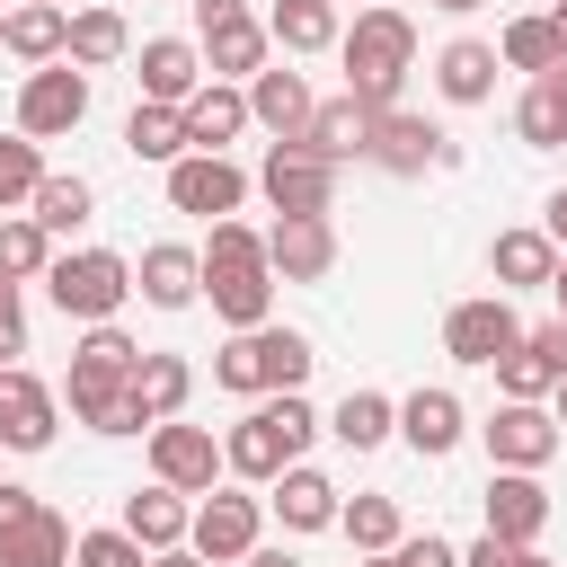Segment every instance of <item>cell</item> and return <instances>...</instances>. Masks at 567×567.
Listing matches in <instances>:
<instances>
[{
	"label": "cell",
	"instance_id": "obj_1",
	"mask_svg": "<svg viewBox=\"0 0 567 567\" xmlns=\"http://www.w3.org/2000/svg\"><path fill=\"white\" fill-rule=\"evenodd\" d=\"M337 53H346V97H354L363 115H390V106H399V80H408V62H416V27H408V9L372 0V9L337 35Z\"/></svg>",
	"mask_w": 567,
	"mask_h": 567
},
{
	"label": "cell",
	"instance_id": "obj_2",
	"mask_svg": "<svg viewBox=\"0 0 567 567\" xmlns=\"http://www.w3.org/2000/svg\"><path fill=\"white\" fill-rule=\"evenodd\" d=\"M310 434H319V416H310V399L301 390H266L239 425H230V443H221V470L230 478H248V487H266L275 470H292L301 452H310Z\"/></svg>",
	"mask_w": 567,
	"mask_h": 567
},
{
	"label": "cell",
	"instance_id": "obj_3",
	"mask_svg": "<svg viewBox=\"0 0 567 567\" xmlns=\"http://www.w3.org/2000/svg\"><path fill=\"white\" fill-rule=\"evenodd\" d=\"M310 337L301 328H230V346L213 354V390H230V399H266V390H301L310 381Z\"/></svg>",
	"mask_w": 567,
	"mask_h": 567
},
{
	"label": "cell",
	"instance_id": "obj_4",
	"mask_svg": "<svg viewBox=\"0 0 567 567\" xmlns=\"http://www.w3.org/2000/svg\"><path fill=\"white\" fill-rule=\"evenodd\" d=\"M44 292H53V310L62 319H115L124 301H133V266L115 257V248H71V257H53L44 266Z\"/></svg>",
	"mask_w": 567,
	"mask_h": 567
},
{
	"label": "cell",
	"instance_id": "obj_5",
	"mask_svg": "<svg viewBox=\"0 0 567 567\" xmlns=\"http://www.w3.org/2000/svg\"><path fill=\"white\" fill-rule=\"evenodd\" d=\"M363 159H372V168H390V177H425V168H452L461 151H452V133H443V124H425V115L390 106V115H372Z\"/></svg>",
	"mask_w": 567,
	"mask_h": 567
},
{
	"label": "cell",
	"instance_id": "obj_6",
	"mask_svg": "<svg viewBox=\"0 0 567 567\" xmlns=\"http://www.w3.org/2000/svg\"><path fill=\"white\" fill-rule=\"evenodd\" d=\"M195 9V53L221 71V80H248V71H266V27L248 18V0H186Z\"/></svg>",
	"mask_w": 567,
	"mask_h": 567
},
{
	"label": "cell",
	"instance_id": "obj_7",
	"mask_svg": "<svg viewBox=\"0 0 567 567\" xmlns=\"http://www.w3.org/2000/svg\"><path fill=\"white\" fill-rule=\"evenodd\" d=\"M80 115H89V71H80V62H44V71H27V89H18V133H27V142L71 133Z\"/></svg>",
	"mask_w": 567,
	"mask_h": 567
},
{
	"label": "cell",
	"instance_id": "obj_8",
	"mask_svg": "<svg viewBox=\"0 0 567 567\" xmlns=\"http://www.w3.org/2000/svg\"><path fill=\"white\" fill-rule=\"evenodd\" d=\"M257 523H266V496H239V487H204L195 523H186V549L213 567V558H248L257 549Z\"/></svg>",
	"mask_w": 567,
	"mask_h": 567
},
{
	"label": "cell",
	"instance_id": "obj_9",
	"mask_svg": "<svg viewBox=\"0 0 567 567\" xmlns=\"http://www.w3.org/2000/svg\"><path fill=\"white\" fill-rule=\"evenodd\" d=\"M257 186H266L275 213H328V195H337V159H319L310 142H275L266 168H257Z\"/></svg>",
	"mask_w": 567,
	"mask_h": 567
},
{
	"label": "cell",
	"instance_id": "obj_10",
	"mask_svg": "<svg viewBox=\"0 0 567 567\" xmlns=\"http://www.w3.org/2000/svg\"><path fill=\"white\" fill-rule=\"evenodd\" d=\"M168 204H177V213L221 221V213H239V204H248V168H239V159H221V151H186V159H168Z\"/></svg>",
	"mask_w": 567,
	"mask_h": 567
},
{
	"label": "cell",
	"instance_id": "obj_11",
	"mask_svg": "<svg viewBox=\"0 0 567 567\" xmlns=\"http://www.w3.org/2000/svg\"><path fill=\"white\" fill-rule=\"evenodd\" d=\"M514 346H523V319H514L505 292L452 301V319H443V354H452V363H496V354H514Z\"/></svg>",
	"mask_w": 567,
	"mask_h": 567
},
{
	"label": "cell",
	"instance_id": "obj_12",
	"mask_svg": "<svg viewBox=\"0 0 567 567\" xmlns=\"http://www.w3.org/2000/svg\"><path fill=\"white\" fill-rule=\"evenodd\" d=\"M478 434H487V461H496V470H540V461L567 443V434H558V416H549L540 399H505Z\"/></svg>",
	"mask_w": 567,
	"mask_h": 567
},
{
	"label": "cell",
	"instance_id": "obj_13",
	"mask_svg": "<svg viewBox=\"0 0 567 567\" xmlns=\"http://www.w3.org/2000/svg\"><path fill=\"white\" fill-rule=\"evenodd\" d=\"M151 478L159 487H177V496H204L213 478H221V443L204 434V425H151Z\"/></svg>",
	"mask_w": 567,
	"mask_h": 567
},
{
	"label": "cell",
	"instance_id": "obj_14",
	"mask_svg": "<svg viewBox=\"0 0 567 567\" xmlns=\"http://www.w3.org/2000/svg\"><path fill=\"white\" fill-rule=\"evenodd\" d=\"M53 425H62V399H53L27 363H0V443H9V452H44Z\"/></svg>",
	"mask_w": 567,
	"mask_h": 567
},
{
	"label": "cell",
	"instance_id": "obj_15",
	"mask_svg": "<svg viewBox=\"0 0 567 567\" xmlns=\"http://www.w3.org/2000/svg\"><path fill=\"white\" fill-rule=\"evenodd\" d=\"M266 266H275L284 284H319V275L337 266V230H328V213H275V230H266Z\"/></svg>",
	"mask_w": 567,
	"mask_h": 567
},
{
	"label": "cell",
	"instance_id": "obj_16",
	"mask_svg": "<svg viewBox=\"0 0 567 567\" xmlns=\"http://www.w3.org/2000/svg\"><path fill=\"white\" fill-rule=\"evenodd\" d=\"M204 301H213L230 328H266V319H275V266H266V257L204 266Z\"/></svg>",
	"mask_w": 567,
	"mask_h": 567
},
{
	"label": "cell",
	"instance_id": "obj_17",
	"mask_svg": "<svg viewBox=\"0 0 567 567\" xmlns=\"http://www.w3.org/2000/svg\"><path fill=\"white\" fill-rule=\"evenodd\" d=\"M133 292H142L151 310H186V301L204 292V257H195V248H177V239H151V248H142V266H133Z\"/></svg>",
	"mask_w": 567,
	"mask_h": 567
},
{
	"label": "cell",
	"instance_id": "obj_18",
	"mask_svg": "<svg viewBox=\"0 0 567 567\" xmlns=\"http://www.w3.org/2000/svg\"><path fill=\"white\" fill-rule=\"evenodd\" d=\"M540 523H549L540 470H496V478H487V532H496V540H540Z\"/></svg>",
	"mask_w": 567,
	"mask_h": 567
},
{
	"label": "cell",
	"instance_id": "obj_19",
	"mask_svg": "<svg viewBox=\"0 0 567 567\" xmlns=\"http://www.w3.org/2000/svg\"><path fill=\"white\" fill-rule=\"evenodd\" d=\"M310 80L301 71H248V124H266L275 142H301V124H310Z\"/></svg>",
	"mask_w": 567,
	"mask_h": 567
},
{
	"label": "cell",
	"instance_id": "obj_20",
	"mask_svg": "<svg viewBox=\"0 0 567 567\" xmlns=\"http://www.w3.org/2000/svg\"><path fill=\"white\" fill-rule=\"evenodd\" d=\"M487 275H496V292H549V275H558V239H549V230H496Z\"/></svg>",
	"mask_w": 567,
	"mask_h": 567
},
{
	"label": "cell",
	"instance_id": "obj_21",
	"mask_svg": "<svg viewBox=\"0 0 567 567\" xmlns=\"http://www.w3.org/2000/svg\"><path fill=\"white\" fill-rule=\"evenodd\" d=\"M399 434H408L416 461H443V452L470 434V416H461L452 390H408V399H399Z\"/></svg>",
	"mask_w": 567,
	"mask_h": 567
},
{
	"label": "cell",
	"instance_id": "obj_22",
	"mask_svg": "<svg viewBox=\"0 0 567 567\" xmlns=\"http://www.w3.org/2000/svg\"><path fill=\"white\" fill-rule=\"evenodd\" d=\"M266 505L284 514V532H328L337 523V478H319L310 461H292V470L266 478Z\"/></svg>",
	"mask_w": 567,
	"mask_h": 567
},
{
	"label": "cell",
	"instance_id": "obj_23",
	"mask_svg": "<svg viewBox=\"0 0 567 567\" xmlns=\"http://www.w3.org/2000/svg\"><path fill=\"white\" fill-rule=\"evenodd\" d=\"M195 89H204V53L186 35H151L142 44V97L151 106H186Z\"/></svg>",
	"mask_w": 567,
	"mask_h": 567
},
{
	"label": "cell",
	"instance_id": "obj_24",
	"mask_svg": "<svg viewBox=\"0 0 567 567\" xmlns=\"http://www.w3.org/2000/svg\"><path fill=\"white\" fill-rule=\"evenodd\" d=\"M496 44H478V35H452L443 53H434V89L452 97V106H487L496 97Z\"/></svg>",
	"mask_w": 567,
	"mask_h": 567
},
{
	"label": "cell",
	"instance_id": "obj_25",
	"mask_svg": "<svg viewBox=\"0 0 567 567\" xmlns=\"http://www.w3.org/2000/svg\"><path fill=\"white\" fill-rule=\"evenodd\" d=\"M177 124H186V151H221L230 133H248V89H221V80H204V89L177 106Z\"/></svg>",
	"mask_w": 567,
	"mask_h": 567
},
{
	"label": "cell",
	"instance_id": "obj_26",
	"mask_svg": "<svg viewBox=\"0 0 567 567\" xmlns=\"http://www.w3.org/2000/svg\"><path fill=\"white\" fill-rule=\"evenodd\" d=\"M186 523H195V505H186L177 487H133V496H124V532H133L142 549H177Z\"/></svg>",
	"mask_w": 567,
	"mask_h": 567
},
{
	"label": "cell",
	"instance_id": "obj_27",
	"mask_svg": "<svg viewBox=\"0 0 567 567\" xmlns=\"http://www.w3.org/2000/svg\"><path fill=\"white\" fill-rule=\"evenodd\" d=\"M346 27H337V0H275L266 9V44H284V53H328Z\"/></svg>",
	"mask_w": 567,
	"mask_h": 567
},
{
	"label": "cell",
	"instance_id": "obj_28",
	"mask_svg": "<svg viewBox=\"0 0 567 567\" xmlns=\"http://www.w3.org/2000/svg\"><path fill=\"white\" fill-rule=\"evenodd\" d=\"M363 133H372V115H363L354 97H319V106H310V124H301V142H310L319 159H337V168H346V159H363Z\"/></svg>",
	"mask_w": 567,
	"mask_h": 567
},
{
	"label": "cell",
	"instance_id": "obj_29",
	"mask_svg": "<svg viewBox=\"0 0 567 567\" xmlns=\"http://www.w3.org/2000/svg\"><path fill=\"white\" fill-rule=\"evenodd\" d=\"M62 35H71V9H53V0H27V9H9V27H0V44H9L18 62H62Z\"/></svg>",
	"mask_w": 567,
	"mask_h": 567
},
{
	"label": "cell",
	"instance_id": "obj_30",
	"mask_svg": "<svg viewBox=\"0 0 567 567\" xmlns=\"http://www.w3.org/2000/svg\"><path fill=\"white\" fill-rule=\"evenodd\" d=\"M186 390H195V363H186V354H142V363H133V399H142L151 425H168V416L186 408Z\"/></svg>",
	"mask_w": 567,
	"mask_h": 567
},
{
	"label": "cell",
	"instance_id": "obj_31",
	"mask_svg": "<svg viewBox=\"0 0 567 567\" xmlns=\"http://www.w3.org/2000/svg\"><path fill=\"white\" fill-rule=\"evenodd\" d=\"M328 434H337L346 452H372V443L399 434V399H381V390H346L337 416H328Z\"/></svg>",
	"mask_w": 567,
	"mask_h": 567
},
{
	"label": "cell",
	"instance_id": "obj_32",
	"mask_svg": "<svg viewBox=\"0 0 567 567\" xmlns=\"http://www.w3.org/2000/svg\"><path fill=\"white\" fill-rule=\"evenodd\" d=\"M0 567H71V523L53 505H35L9 540H0Z\"/></svg>",
	"mask_w": 567,
	"mask_h": 567
},
{
	"label": "cell",
	"instance_id": "obj_33",
	"mask_svg": "<svg viewBox=\"0 0 567 567\" xmlns=\"http://www.w3.org/2000/svg\"><path fill=\"white\" fill-rule=\"evenodd\" d=\"M27 213L62 239V230H80V221L97 213V186H89V177H53V168H44V177H35V195H27Z\"/></svg>",
	"mask_w": 567,
	"mask_h": 567
},
{
	"label": "cell",
	"instance_id": "obj_34",
	"mask_svg": "<svg viewBox=\"0 0 567 567\" xmlns=\"http://www.w3.org/2000/svg\"><path fill=\"white\" fill-rule=\"evenodd\" d=\"M124 44H133V35H124V18H115V9H80V18H71V35H62V62H80V71H106Z\"/></svg>",
	"mask_w": 567,
	"mask_h": 567
},
{
	"label": "cell",
	"instance_id": "obj_35",
	"mask_svg": "<svg viewBox=\"0 0 567 567\" xmlns=\"http://www.w3.org/2000/svg\"><path fill=\"white\" fill-rule=\"evenodd\" d=\"M124 151H133V159H159V168L186 159V124H177V106H151V97H142V106L124 115Z\"/></svg>",
	"mask_w": 567,
	"mask_h": 567
},
{
	"label": "cell",
	"instance_id": "obj_36",
	"mask_svg": "<svg viewBox=\"0 0 567 567\" xmlns=\"http://www.w3.org/2000/svg\"><path fill=\"white\" fill-rule=\"evenodd\" d=\"M337 532L372 558V549H399L408 532H399V496H354V505H337Z\"/></svg>",
	"mask_w": 567,
	"mask_h": 567
},
{
	"label": "cell",
	"instance_id": "obj_37",
	"mask_svg": "<svg viewBox=\"0 0 567 567\" xmlns=\"http://www.w3.org/2000/svg\"><path fill=\"white\" fill-rule=\"evenodd\" d=\"M44 266H53V230H44L35 213H9V221H0V275L27 284V275H44Z\"/></svg>",
	"mask_w": 567,
	"mask_h": 567
},
{
	"label": "cell",
	"instance_id": "obj_38",
	"mask_svg": "<svg viewBox=\"0 0 567 567\" xmlns=\"http://www.w3.org/2000/svg\"><path fill=\"white\" fill-rule=\"evenodd\" d=\"M496 62H505V71H532V80L558 71V27H549V18H514L505 44H496Z\"/></svg>",
	"mask_w": 567,
	"mask_h": 567
},
{
	"label": "cell",
	"instance_id": "obj_39",
	"mask_svg": "<svg viewBox=\"0 0 567 567\" xmlns=\"http://www.w3.org/2000/svg\"><path fill=\"white\" fill-rule=\"evenodd\" d=\"M514 133H523L532 151H558V142H567V106H558V89H549V80H532V89H523Z\"/></svg>",
	"mask_w": 567,
	"mask_h": 567
},
{
	"label": "cell",
	"instance_id": "obj_40",
	"mask_svg": "<svg viewBox=\"0 0 567 567\" xmlns=\"http://www.w3.org/2000/svg\"><path fill=\"white\" fill-rule=\"evenodd\" d=\"M35 177H44V151H35L27 133H0V213H9V204H27V195H35Z\"/></svg>",
	"mask_w": 567,
	"mask_h": 567
},
{
	"label": "cell",
	"instance_id": "obj_41",
	"mask_svg": "<svg viewBox=\"0 0 567 567\" xmlns=\"http://www.w3.org/2000/svg\"><path fill=\"white\" fill-rule=\"evenodd\" d=\"M487 372H496V390H505V399H549V390H558V372H549V363H540L532 346H514V354H496Z\"/></svg>",
	"mask_w": 567,
	"mask_h": 567
},
{
	"label": "cell",
	"instance_id": "obj_42",
	"mask_svg": "<svg viewBox=\"0 0 567 567\" xmlns=\"http://www.w3.org/2000/svg\"><path fill=\"white\" fill-rule=\"evenodd\" d=\"M71 567H151V549L115 523V532H80V540H71Z\"/></svg>",
	"mask_w": 567,
	"mask_h": 567
},
{
	"label": "cell",
	"instance_id": "obj_43",
	"mask_svg": "<svg viewBox=\"0 0 567 567\" xmlns=\"http://www.w3.org/2000/svg\"><path fill=\"white\" fill-rule=\"evenodd\" d=\"M195 257H204V266H239V257H266V230H248V221H230V213H221V221H213V239H204Z\"/></svg>",
	"mask_w": 567,
	"mask_h": 567
},
{
	"label": "cell",
	"instance_id": "obj_44",
	"mask_svg": "<svg viewBox=\"0 0 567 567\" xmlns=\"http://www.w3.org/2000/svg\"><path fill=\"white\" fill-rule=\"evenodd\" d=\"M461 567H549V558H540L532 540H496V532H487V540L461 549Z\"/></svg>",
	"mask_w": 567,
	"mask_h": 567
},
{
	"label": "cell",
	"instance_id": "obj_45",
	"mask_svg": "<svg viewBox=\"0 0 567 567\" xmlns=\"http://www.w3.org/2000/svg\"><path fill=\"white\" fill-rule=\"evenodd\" d=\"M390 558H399V567H461V549H452L443 532H416V540H399Z\"/></svg>",
	"mask_w": 567,
	"mask_h": 567
},
{
	"label": "cell",
	"instance_id": "obj_46",
	"mask_svg": "<svg viewBox=\"0 0 567 567\" xmlns=\"http://www.w3.org/2000/svg\"><path fill=\"white\" fill-rule=\"evenodd\" d=\"M523 346H532V354H540V363L567 381V319H540V328H523Z\"/></svg>",
	"mask_w": 567,
	"mask_h": 567
},
{
	"label": "cell",
	"instance_id": "obj_47",
	"mask_svg": "<svg viewBox=\"0 0 567 567\" xmlns=\"http://www.w3.org/2000/svg\"><path fill=\"white\" fill-rule=\"evenodd\" d=\"M35 505H44L35 487H9V478H0V540H9V532H18V523H27Z\"/></svg>",
	"mask_w": 567,
	"mask_h": 567
},
{
	"label": "cell",
	"instance_id": "obj_48",
	"mask_svg": "<svg viewBox=\"0 0 567 567\" xmlns=\"http://www.w3.org/2000/svg\"><path fill=\"white\" fill-rule=\"evenodd\" d=\"M540 230H549V239H558V248H567V186H558V195H549V221H540Z\"/></svg>",
	"mask_w": 567,
	"mask_h": 567
},
{
	"label": "cell",
	"instance_id": "obj_49",
	"mask_svg": "<svg viewBox=\"0 0 567 567\" xmlns=\"http://www.w3.org/2000/svg\"><path fill=\"white\" fill-rule=\"evenodd\" d=\"M0 328H27V310H18V284L0 275Z\"/></svg>",
	"mask_w": 567,
	"mask_h": 567
},
{
	"label": "cell",
	"instance_id": "obj_50",
	"mask_svg": "<svg viewBox=\"0 0 567 567\" xmlns=\"http://www.w3.org/2000/svg\"><path fill=\"white\" fill-rule=\"evenodd\" d=\"M151 567H204V558H195V549L177 540V549H151Z\"/></svg>",
	"mask_w": 567,
	"mask_h": 567
},
{
	"label": "cell",
	"instance_id": "obj_51",
	"mask_svg": "<svg viewBox=\"0 0 567 567\" xmlns=\"http://www.w3.org/2000/svg\"><path fill=\"white\" fill-rule=\"evenodd\" d=\"M27 354V328H0V363H18Z\"/></svg>",
	"mask_w": 567,
	"mask_h": 567
},
{
	"label": "cell",
	"instance_id": "obj_52",
	"mask_svg": "<svg viewBox=\"0 0 567 567\" xmlns=\"http://www.w3.org/2000/svg\"><path fill=\"white\" fill-rule=\"evenodd\" d=\"M248 567H301L292 549H248Z\"/></svg>",
	"mask_w": 567,
	"mask_h": 567
},
{
	"label": "cell",
	"instance_id": "obj_53",
	"mask_svg": "<svg viewBox=\"0 0 567 567\" xmlns=\"http://www.w3.org/2000/svg\"><path fill=\"white\" fill-rule=\"evenodd\" d=\"M549 292H558V319H567V248H558V275H549Z\"/></svg>",
	"mask_w": 567,
	"mask_h": 567
},
{
	"label": "cell",
	"instance_id": "obj_54",
	"mask_svg": "<svg viewBox=\"0 0 567 567\" xmlns=\"http://www.w3.org/2000/svg\"><path fill=\"white\" fill-rule=\"evenodd\" d=\"M549 27H558V62H567V0H558V9H549Z\"/></svg>",
	"mask_w": 567,
	"mask_h": 567
},
{
	"label": "cell",
	"instance_id": "obj_55",
	"mask_svg": "<svg viewBox=\"0 0 567 567\" xmlns=\"http://www.w3.org/2000/svg\"><path fill=\"white\" fill-rule=\"evenodd\" d=\"M549 416H558V434H567V381H558V390H549Z\"/></svg>",
	"mask_w": 567,
	"mask_h": 567
},
{
	"label": "cell",
	"instance_id": "obj_56",
	"mask_svg": "<svg viewBox=\"0 0 567 567\" xmlns=\"http://www.w3.org/2000/svg\"><path fill=\"white\" fill-rule=\"evenodd\" d=\"M434 9H452V18H470V9H487V0H434Z\"/></svg>",
	"mask_w": 567,
	"mask_h": 567
},
{
	"label": "cell",
	"instance_id": "obj_57",
	"mask_svg": "<svg viewBox=\"0 0 567 567\" xmlns=\"http://www.w3.org/2000/svg\"><path fill=\"white\" fill-rule=\"evenodd\" d=\"M363 567H399V558H390V549H372V558H363Z\"/></svg>",
	"mask_w": 567,
	"mask_h": 567
},
{
	"label": "cell",
	"instance_id": "obj_58",
	"mask_svg": "<svg viewBox=\"0 0 567 567\" xmlns=\"http://www.w3.org/2000/svg\"><path fill=\"white\" fill-rule=\"evenodd\" d=\"M0 27H9V18H0Z\"/></svg>",
	"mask_w": 567,
	"mask_h": 567
}]
</instances>
